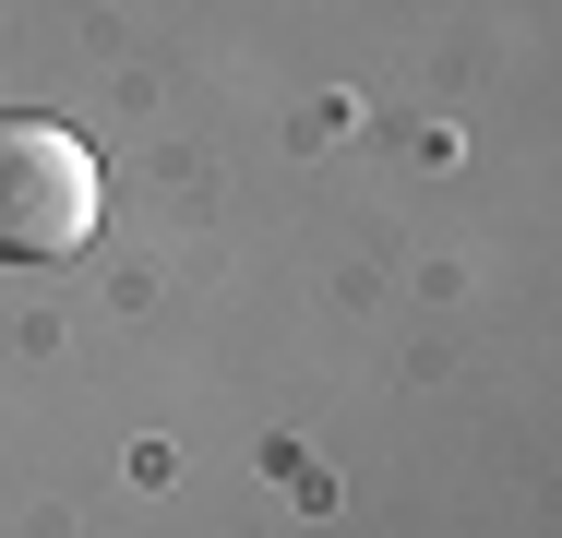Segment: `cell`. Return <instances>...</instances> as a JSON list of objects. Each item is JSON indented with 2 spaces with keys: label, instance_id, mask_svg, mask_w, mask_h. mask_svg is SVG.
Wrapping results in <instances>:
<instances>
[{
  "label": "cell",
  "instance_id": "cell-1",
  "mask_svg": "<svg viewBox=\"0 0 562 538\" xmlns=\"http://www.w3.org/2000/svg\"><path fill=\"white\" fill-rule=\"evenodd\" d=\"M97 215H109V180H97L85 132L0 108V251L12 264H60V251L97 239Z\"/></svg>",
  "mask_w": 562,
  "mask_h": 538
}]
</instances>
